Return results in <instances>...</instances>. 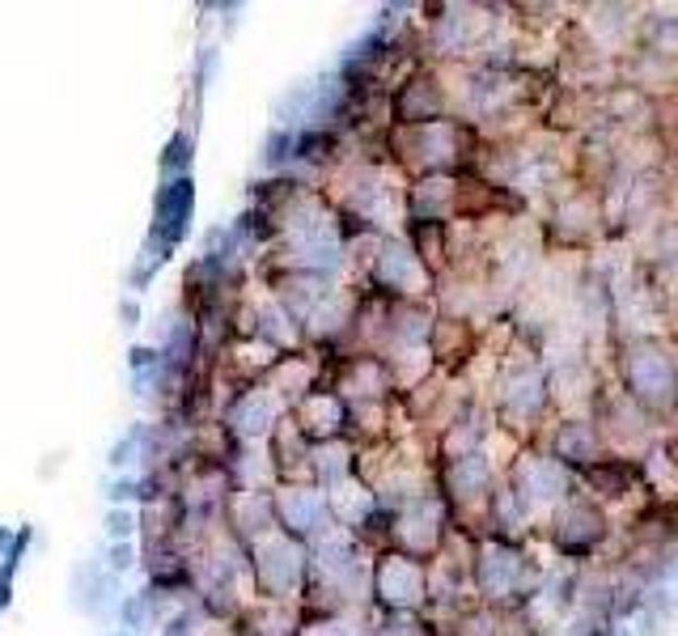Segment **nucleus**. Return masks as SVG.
Returning a JSON list of instances; mask_svg holds the SVG:
<instances>
[{
    "label": "nucleus",
    "instance_id": "15",
    "mask_svg": "<svg viewBox=\"0 0 678 636\" xmlns=\"http://www.w3.org/2000/svg\"><path fill=\"white\" fill-rule=\"evenodd\" d=\"M165 636H187V620H174V624H170V633Z\"/></svg>",
    "mask_w": 678,
    "mask_h": 636
},
{
    "label": "nucleus",
    "instance_id": "2",
    "mask_svg": "<svg viewBox=\"0 0 678 636\" xmlns=\"http://www.w3.org/2000/svg\"><path fill=\"white\" fill-rule=\"evenodd\" d=\"M192 179L183 174V179H174V183H165V192L158 196V225H153V242L161 246H174V242L187 234V221H192Z\"/></svg>",
    "mask_w": 678,
    "mask_h": 636
},
{
    "label": "nucleus",
    "instance_id": "14",
    "mask_svg": "<svg viewBox=\"0 0 678 636\" xmlns=\"http://www.w3.org/2000/svg\"><path fill=\"white\" fill-rule=\"evenodd\" d=\"M132 564V548H115V568H127Z\"/></svg>",
    "mask_w": 678,
    "mask_h": 636
},
{
    "label": "nucleus",
    "instance_id": "9",
    "mask_svg": "<svg viewBox=\"0 0 678 636\" xmlns=\"http://www.w3.org/2000/svg\"><path fill=\"white\" fill-rule=\"evenodd\" d=\"M577 454H590V433H585V425H568V429L559 433V458H572V463H577Z\"/></svg>",
    "mask_w": 678,
    "mask_h": 636
},
{
    "label": "nucleus",
    "instance_id": "3",
    "mask_svg": "<svg viewBox=\"0 0 678 636\" xmlns=\"http://www.w3.org/2000/svg\"><path fill=\"white\" fill-rule=\"evenodd\" d=\"M378 595H386V602H416L420 598V573H416V564H407V560H386L382 568H378Z\"/></svg>",
    "mask_w": 678,
    "mask_h": 636
},
{
    "label": "nucleus",
    "instance_id": "6",
    "mask_svg": "<svg viewBox=\"0 0 678 636\" xmlns=\"http://www.w3.org/2000/svg\"><path fill=\"white\" fill-rule=\"evenodd\" d=\"M268 420H272V399L268 395H246L234 407V429H242V433H259Z\"/></svg>",
    "mask_w": 678,
    "mask_h": 636
},
{
    "label": "nucleus",
    "instance_id": "5",
    "mask_svg": "<svg viewBox=\"0 0 678 636\" xmlns=\"http://www.w3.org/2000/svg\"><path fill=\"white\" fill-rule=\"evenodd\" d=\"M373 272H378V280H382L386 289H407L411 277H416V259H411L407 250H399V246H386V250H378Z\"/></svg>",
    "mask_w": 678,
    "mask_h": 636
},
{
    "label": "nucleus",
    "instance_id": "1",
    "mask_svg": "<svg viewBox=\"0 0 678 636\" xmlns=\"http://www.w3.org/2000/svg\"><path fill=\"white\" fill-rule=\"evenodd\" d=\"M628 382H632V391L640 399H649L657 407L678 395V369L662 353H653V348L632 353V360H628Z\"/></svg>",
    "mask_w": 678,
    "mask_h": 636
},
{
    "label": "nucleus",
    "instance_id": "4",
    "mask_svg": "<svg viewBox=\"0 0 678 636\" xmlns=\"http://www.w3.org/2000/svg\"><path fill=\"white\" fill-rule=\"evenodd\" d=\"M437 89H433V81H411V85H403L399 94V120L416 123V120H433L437 115Z\"/></svg>",
    "mask_w": 678,
    "mask_h": 636
},
{
    "label": "nucleus",
    "instance_id": "13",
    "mask_svg": "<svg viewBox=\"0 0 678 636\" xmlns=\"http://www.w3.org/2000/svg\"><path fill=\"white\" fill-rule=\"evenodd\" d=\"M127 530H132V517H127V514H111V535H120V539H123Z\"/></svg>",
    "mask_w": 678,
    "mask_h": 636
},
{
    "label": "nucleus",
    "instance_id": "12",
    "mask_svg": "<svg viewBox=\"0 0 678 636\" xmlns=\"http://www.w3.org/2000/svg\"><path fill=\"white\" fill-rule=\"evenodd\" d=\"M132 369H153V353L149 348H132Z\"/></svg>",
    "mask_w": 678,
    "mask_h": 636
},
{
    "label": "nucleus",
    "instance_id": "11",
    "mask_svg": "<svg viewBox=\"0 0 678 636\" xmlns=\"http://www.w3.org/2000/svg\"><path fill=\"white\" fill-rule=\"evenodd\" d=\"M288 145H293V136H288V132L272 136V140H268V161H284V158H288Z\"/></svg>",
    "mask_w": 678,
    "mask_h": 636
},
{
    "label": "nucleus",
    "instance_id": "7",
    "mask_svg": "<svg viewBox=\"0 0 678 636\" xmlns=\"http://www.w3.org/2000/svg\"><path fill=\"white\" fill-rule=\"evenodd\" d=\"M449 479H454V492H458V497H471L476 488H483V479H488V463H483L479 454H467V458L454 463Z\"/></svg>",
    "mask_w": 678,
    "mask_h": 636
},
{
    "label": "nucleus",
    "instance_id": "8",
    "mask_svg": "<svg viewBox=\"0 0 678 636\" xmlns=\"http://www.w3.org/2000/svg\"><path fill=\"white\" fill-rule=\"evenodd\" d=\"M585 476L599 484V492H606V497H615V492H624V479H628V472L619 467V463H602V467H590Z\"/></svg>",
    "mask_w": 678,
    "mask_h": 636
},
{
    "label": "nucleus",
    "instance_id": "10",
    "mask_svg": "<svg viewBox=\"0 0 678 636\" xmlns=\"http://www.w3.org/2000/svg\"><path fill=\"white\" fill-rule=\"evenodd\" d=\"M187 161H192V136H174L170 149H165V158H161V166H165V170H183Z\"/></svg>",
    "mask_w": 678,
    "mask_h": 636
}]
</instances>
